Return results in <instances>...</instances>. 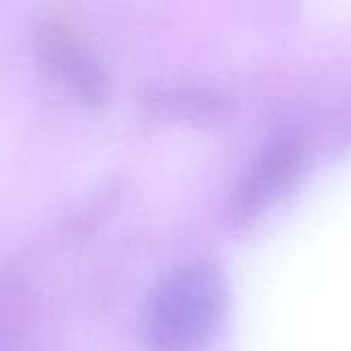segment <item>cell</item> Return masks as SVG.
I'll return each mask as SVG.
<instances>
[{"instance_id":"cell-1","label":"cell","mask_w":351,"mask_h":351,"mask_svg":"<svg viewBox=\"0 0 351 351\" xmlns=\"http://www.w3.org/2000/svg\"><path fill=\"white\" fill-rule=\"evenodd\" d=\"M226 308V284L210 261H183L150 290L144 337L152 351H199L218 329Z\"/></svg>"},{"instance_id":"cell-2","label":"cell","mask_w":351,"mask_h":351,"mask_svg":"<svg viewBox=\"0 0 351 351\" xmlns=\"http://www.w3.org/2000/svg\"><path fill=\"white\" fill-rule=\"evenodd\" d=\"M302 158L304 146L300 138L292 134H284L267 142L245 171V177L234 191L232 210L239 216H247L265 206L292 181Z\"/></svg>"},{"instance_id":"cell-3","label":"cell","mask_w":351,"mask_h":351,"mask_svg":"<svg viewBox=\"0 0 351 351\" xmlns=\"http://www.w3.org/2000/svg\"><path fill=\"white\" fill-rule=\"evenodd\" d=\"M39 47L47 62L82 95L99 99L105 93V74L78 35L64 23L47 21L39 29Z\"/></svg>"}]
</instances>
